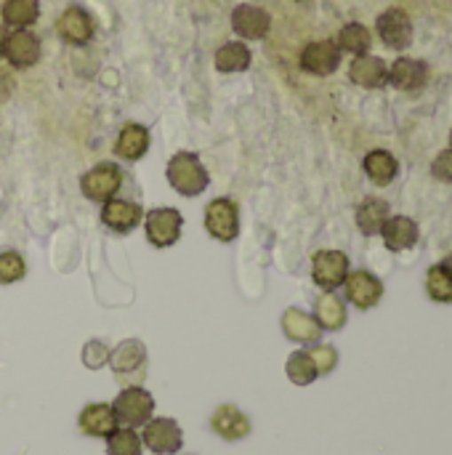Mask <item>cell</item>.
Returning <instances> with one entry per match:
<instances>
[{
	"mask_svg": "<svg viewBox=\"0 0 452 455\" xmlns=\"http://www.w3.org/2000/svg\"><path fill=\"white\" fill-rule=\"evenodd\" d=\"M309 355H312V360H314L320 376L333 373L336 365H338V352H336L333 347H328V344H314V347L309 349Z\"/></svg>",
	"mask_w": 452,
	"mask_h": 455,
	"instance_id": "34",
	"label": "cell"
},
{
	"mask_svg": "<svg viewBox=\"0 0 452 455\" xmlns=\"http://www.w3.org/2000/svg\"><path fill=\"white\" fill-rule=\"evenodd\" d=\"M144 229L155 248H170L181 240L184 216L176 208H155L144 216Z\"/></svg>",
	"mask_w": 452,
	"mask_h": 455,
	"instance_id": "6",
	"label": "cell"
},
{
	"mask_svg": "<svg viewBox=\"0 0 452 455\" xmlns=\"http://www.w3.org/2000/svg\"><path fill=\"white\" fill-rule=\"evenodd\" d=\"M349 275V259L341 251H320L312 259V277L322 291H336Z\"/></svg>",
	"mask_w": 452,
	"mask_h": 455,
	"instance_id": "9",
	"label": "cell"
},
{
	"mask_svg": "<svg viewBox=\"0 0 452 455\" xmlns=\"http://www.w3.org/2000/svg\"><path fill=\"white\" fill-rule=\"evenodd\" d=\"M216 69L218 72H245L250 67V48L240 40H232V43H224L216 56Z\"/></svg>",
	"mask_w": 452,
	"mask_h": 455,
	"instance_id": "26",
	"label": "cell"
},
{
	"mask_svg": "<svg viewBox=\"0 0 452 455\" xmlns=\"http://www.w3.org/2000/svg\"><path fill=\"white\" fill-rule=\"evenodd\" d=\"M346 304L344 299H338L333 291H328L325 296L317 299V307H314V320L320 323L322 331H341L346 325Z\"/></svg>",
	"mask_w": 452,
	"mask_h": 455,
	"instance_id": "23",
	"label": "cell"
},
{
	"mask_svg": "<svg viewBox=\"0 0 452 455\" xmlns=\"http://www.w3.org/2000/svg\"><path fill=\"white\" fill-rule=\"evenodd\" d=\"M165 176H168V184L181 197H197L210 184V176H208L205 165L200 163V157L194 152H178V155H173L168 160Z\"/></svg>",
	"mask_w": 452,
	"mask_h": 455,
	"instance_id": "1",
	"label": "cell"
},
{
	"mask_svg": "<svg viewBox=\"0 0 452 455\" xmlns=\"http://www.w3.org/2000/svg\"><path fill=\"white\" fill-rule=\"evenodd\" d=\"M3 21L8 27H16V29H27L37 21L40 16V3L37 0H5L3 8Z\"/></svg>",
	"mask_w": 452,
	"mask_h": 455,
	"instance_id": "27",
	"label": "cell"
},
{
	"mask_svg": "<svg viewBox=\"0 0 452 455\" xmlns=\"http://www.w3.org/2000/svg\"><path fill=\"white\" fill-rule=\"evenodd\" d=\"M112 411H115V419H117L120 427L136 429V427H144L152 419L155 397L144 387H123V392L112 403Z\"/></svg>",
	"mask_w": 452,
	"mask_h": 455,
	"instance_id": "3",
	"label": "cell"
},
{
	"mask_svg": "<svg viewBox=\"0 0 452 455\" xmlns=\"http://www.w3.org/2000/svg\"><path fill=\"white\" fill-rule=\"evenodd\" d=\"M13 91V77L8 69H0V101H5Z\"/></svg>",
	"mask_w": 452,
	"mask_h": 455,
	"instance_id": "36",
	"label": "cell"
},
{
	"mask_svg": "<svg viewBox=\"0 0 452 455\" xmlns=\"http://www.w3.org/2000/svg\"><path fill=\"white\" fill-rule=\"evenodd\" d=\"M210 429L226 440V443H240L245 440L253 427H250V419L237 408V405H221L213 416H210Z\"/></svg>",
	"mask_w": 452,
	"mask_h": 455,
	"instance_id": "15",
	"label": "cell"
},
{
	"mask_svg": "<svg viewBox=\"0 0 452 455\" xmlns=\"http://www.w3.org/2000/svg\"><path fill=\"white\" fill-rule=\"evenodd\" d=\"M107 455H144L141 445V435H136V429L128 427H117L109 437H107Z\"/></svg>",
	"mask_w": 452,
	"mask_h": 455,
	"instance_id": "30",
	"label": "cell"
},
{
	"mask_svg": "<svg viewBox=\"0 0 452 455\" xmlns=\"http://www.w3.org/2000/svg\"><path fill=\"white\" fill-rule=\"evenodd\" d=\"M370 43H373L370 29H368L365 24H360V21H352V24H346V27L338 32V43H336V45H338L341 51H349V53L360 56V53H368Z\"/></svg>",
	"mask_w": 452,
	"mask_h": 455,
	"instance_id": "29",
	"label": "cell"
},
{
	"mask_svg": "<svg viewBox=\"0 0 452 455\" xmlns=\"http://www.w3.org/2000/svg\"><path fill=\"white\" fill-rule=\"evenodd\" d=\"M149 128L141 125V123H128L123 125V131L117 133V141H115V155L128 160V163H136L141 160L147 152H149Z\"/></svg>",
	"mask_w": 452,
	"mask_h": 455,
	"instance_id": "19",
	"label": "cell"
},
{
	"mask_svg": "<svg viewBox=\"0 0 452 455\" xmlns=\"http://www.w3.org/2000/svg\"><path fill=\"white\" fill-rule=\"evenodd\" d=\"M338 64H341V48L333 40H317L301 51V69L309 75H320V77L333 75Z\"/></svg>",
	"mask_w": 452,
	"mask_h": 455,
	"instance_id": "11",
	"label": "cell"
},
{
	"mask_svg": "<svg viewBox=\"0 0 452 455\" xmlns=\"http://www.w3.org/2000/svg\"><path fill=\"white\" fill-rule=\"evenodd\" d=\"M144 221V211L139 203H131V200H107L104 208H101V224L117 235H128L133 232L139 224Z\"/></svg>",
	"mask_w": 452,
	"mask_h": 455,
	"instance_id": "12",
	"label": "cell"
},
{
	"mask_svg": "<svg viewBox=\"0 0 452 455\" xmlns=\"http://www.w3.org/2000/svg\"><path fill=\"white\" fill-rule=\"evenodd\" d=\"M389 83L400 91H421L429 83V67H426V61L400 56L389 67Z\"/></svg>",
	"mask_w": 452,
	"mask_h": 455,
	"instance_id": "17",
	"label": "cell"
},
{
	"mask_svg": "<svg viewBox=\"0 0 452 455\" xmlns=\"http://www.w3.org/2000/svg\"><path fill=\"white\" fill-rule=\"evenodd\" d=\"M282 333L293 344H317L322 339L320 323L312 315H306L304 309H296V307L282 312Z\"/></svg>",
	"mask_w": 452,
	"mask_h": 455,
	"instance_id": "18",
	"label": "cell"
},
{
	"mask_svg": "<svg viewBox=\"0 0 452 455\" xmlns=\"http://www.w3.org/2000/svg\"><path fill=\"white\" fill-rule=\"evenodd\" d=\"M27 275V261L16 251H3L0 253V285H13L24 280Z\"/></svg>",
	"mask_w": 452,
	"mask_h": 455,
	"instance_id": "32",
	"label": "cell"
},
{
	"mask_svg": "<svg viewBox=\"0 0 452 455\" xmlns=\"http://www.w3.org/2000/svg\"><path fill=\"white\" fill-rule=\"evenodd\" d=\"M272 27V16L258 8V5H250V3H242L232 11V29L245 37V40H261L266 37Z\"/></svg>",
	"mask_w": 452,
	"mask_h": 455,
	"instance_id": "16",
	"label": "cell"
},
{
	"mask_svg": "<svg viewBox=\"0 0 452 455\" xmlns=\"http://www.w3.org/2000/svg\"><path fill=\"white\" fill-rule=\"evenodd\" d=\"M362 168H365V173L370 176V181H373V184H378V187L392 184V181H394V176H397V171H400V165H397L394 155H392V152H386V149H373V152H368V155H365Z\"/></svg>",
	"mask_w": 452,
	"mask_h": 455,
	"instance_id": "24",
	"label": "cell"
},
{
	"mask_svg": "<svg viewBox=\"0 0 452 455\" xmlns=\"http://www.w3.org/2000/svg\"><path fill=\"white\" fill-rule=\"evenodd\" d=\"M80 357H83V365L88 371H101L109 363V347L104 341H99V339H91V341H85Z\"/></svg>",
	"mask_w": 452,
	"mask_h": 455,
	"instance_id": "33",
	"label": "cell"
},
{
	"mask_svg": "<svg viewBox=\"0 0 452 455\" xmlns=\"http://www.w3.org/2000/svg\"><path fill=\"white\" fill-rule=\"evenodd\" d=\"M56 29H59V35H61L67 43H72V45H85V43L93 37V21H91V16H88L83 8H77V5L67 8V11L59 16Z\"/></svg>",
	"mask_w": 452,
	"mask_h": 455,
	"instance_id": "21",
	"label": "cell"
},
{
	"mask_svg": "<svg viewBox=\"0 0 452 455\" xmlns=\"http://www.w3.org/2000/svg\"><path fill=\"white\" fill-rule=\"evenodd\" d=\"M3 56L13 69H29L40 61V40L29 29H13L3 40Z\"/></svg>",
	"mask_w": 452,
	"mask_h": 455,
	"instance_id": "8",
	"label": "cell"
},
{
	"mask_svg": "<svg viewBox=\"0 0 452 455\" xmlns=\"http://www.w3.org/2000/svg\"><path fill=\"white\" fill-rule=\"evenodd\" d=\"M386 219H389V203L381 200V197H370V200H365V203L357 208V227H360V232L368 235V237L381 235Z\"/></svg>",
	"mask_w": 452,
	"mask_h": 455,
	"instance_id": "25",
	"label": "cell"
},
{
	"mask_svg": "<svg viewBox=\"0 0 452 455\" xmlns=\"http://www.w3.org/2000/svg\"><path fill=\"white\" fill-rule=\"evenodd\" d=\"M432 173H434V179L452 184V149H445L437 155V160L432 163Z\"/></svg>",
	"mask_w": 452,
	"mask_h": 455,
	"instance_id": "35",
	"label": "cell"
},
{
	"mask_svg": "<svg viewBox=\"0 0 452 455\" xmlns=\"http://www.w3.org/2000/svg\"><path fill=\"white\" fill-rule=\"evenodd\" d=\"M123 187V171L115 163H99L80 179V189L88 200L93 203H107L112 200Z\"/></svg>",
	"mask_w": 452,
	"mask_h": 455,
	"instance_id": "7",
	"label": "cell"
},
{
	"mask_svg": "<svg viewBox=\"0 0 452 455\" xmlns=\"http://www.w3.org/2000/svg\"><path fill=\"white\" fill-rule=\"evenodd\" d=\"M141 445H144L147 451H152L155 455H173L178 453L181 445H184V432H181L178 421L165 419V416H160V419L152 416V419L144 424Z\"/></svg>",
	"mask_w": 452,
	"mask_h": 455,
	"instance_id": "5",
	"label": "cell"
},
{
	"mask_svg": "<svg viewBox=\"0 0 452 455\" xmlns=\"http://www.w3.org/2000/svg\"><path fill=\"white\" fill-rule=\"evenodd\" d=\"M205 229L218 243H234L240 235V211L232 197H216L205 205Z\"/></svg>",
	"mask_w": 452,
	"mask_h": 455,
	"instance_id": "4",
	"label": "cell"
},
{
	"mask_svg": "<svg viewBox=\"0 0 452 455\" xmlns=\"http://www.w3.org/2000/svg\"><path fill=\"white\" fill-rule=\"evenodd\" d=\"M442 267H445V269H448V272H450V275H452V256H448V259L442 261Z\"/></svg>",
	"mask_w": 452,
	"mask_h": 455,
	"instance_id": "37",
	"label": "cell"
},
{
	"mask_svg": "<svg viewBox=\"0 0 452 455\" xmlns=\"http://www.w3.org/2000/svg\"><path fill=\"white\" fill-rule=\"evenodd\" d=\"M376 29H378L381 40L394 51H402L413 43V21L402 8L384 11L376 21Z\"/></svg>",
	"mask_w": 452,
	"mask_h": 455,
	"instance_id": "10",
	"label": "cell"
},
{
	"mask_svg": "<svg viewBox=\"0 0 452 455\" xmlns=\"http://www.w3.org/2000/svg\"><path fill=\"white\" fill-rule=\"evenodd\" d=\"M450 149H452V133H450Z\"/></svg>",
	"mask_w": 452,
	"mask_h": 455,
	"instance_id": "39",
	"label": "cell"
},
{
	"mask_svg": "<svg viewBox=\"0 0 452 455\" xmlns=\"http://www.w3.org/2000/svg\"><path fill=\"white\" fill-rule=\"evenodd\" d=\"M426 291L437 304H452V275L442 267H432L426 275Z\"/></svg>",
	"mask_w": 452,
	"mask_h": 455,
	"instance_id": "31",
	"label": "cell"
},
{
	"mask_svg": "<svg viewBox=\"0 0 452 455\" xmlns=\"http://www.w3.org/2000/svg\"><path fill=\"white\" fill-rule=\"evenodd\" d=\"M117 427L120 424H117L115 411H112L109 403H91L77 416V429L85 437H101V440H107Z\"/></svg>",
	"mask_w": 452,
	"mask_h": 455,
	"instance_id": "14",
	"label": "cell"
},
{
	"mask_svg": "<svg viewBox=\"0 0 452 455\" xmlns=\"http://www.w3.org/2000/svg\"><path fill=\"white\" fill-rule=\"evenodd\" d=\"M3 40H5V35H3V29H0V56H3Z\"/></svg>",
	"mask_w": 452,
	"mask_h": 455,
	"instance_id": "38",
	"label": "cell"
},
{
	"mask_svg": "<svg viewBox=\"0 0 452 455\" xmlns=\"http://www.w3.org/2000/svg\"><path fill=\"white\" fill-rule=\"evenodd\" d=\"M349 77H352V83H357L362 88H381L389 83V67L378 56L360 53L349 67Z\"/></svg>",
	"mask_w": 452,
	"mask_h": 455,
	"instance_id": "20",
	"label": "cell"
},
{
	"mask_svg": "<svg viewBox=\"0 0 452 455\" xmlns=\"http://www.w3.org/2000/svg\"><path fill=\"white\" fill-rule=\"evenodd\" d=\"M344 288H346V299L357 307V309H370L381 301L384 296V283L365 272V269H357V272H349L346 280H344Z\"/></svg>",
	"mask_w": 452,
	"mask_h": 455,
	"instance_id": "13",
	"label": "cell"
},
{
	"mask_svg": "<svg viewBox=\"0 0 452 455\" xmlns=\"http://www.w3.org/2000/svg\"><path fill=\"white\" fill-rule=\"evenodd\" d=\"M285 373H288V379L296 384V387H309V384H314L317 381V365H314V360H312V355L306 352V349H298V352H293L290 357H288V363H285Z\"/></svg>",
	"mask_w": 452,
	"mask_h": 455,
	"instance_id": "28",
	"label": "cell"
},
{
	"mask_svg": "<svg viewBox=\"0 0 452 455\" xmlns=\"http://www.w3.org/2000/svg\"><path fill=\"white\" fill-rule=\"evenodd\" d=\"M107 365L123 387H139L147 376V347L139 339H125L109 352Z\"/></svg>",
	"mask_w": 452,
	"mask_h": 455,
	"instance_id": "2",
	"label": "cell"
},
{
	"mask_svg": "<svg viewBox=\"0 0 452 455\" xmlns=\"http://www.w3.org/2000/svg\"><path fill=\"white\" fill-rule=\"evenodd\" d=\"M381 235H384L386 248L400 253V251H408L418 243V224L410 216H389Z\"/></svg>",
	"mask_w": 452,
	"mask_h": 455,
	"instance_id": "22",
	"label": "cell"
}]
</instances>
